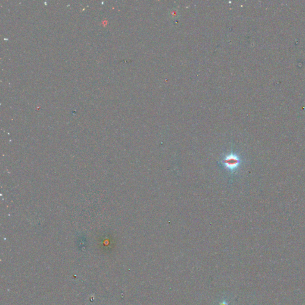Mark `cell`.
I'll return each instance as SVG.
<instances>
[{
    "label": "cell",
    "mask_w": 305,
    "mask_h": 305,
    "mask_svg": "<svg viewBox=\"0 0 305 305\" xmlns=\"http://www.w3.org/2000/svg\"><path fill=\"white\" fill-rule=\"evenodd\" d=\"M225 163L228 166V168L230 169H233L235 168L238 164V159L233 155L228 156L225 160Z\"/></svg>",
    "instance_id": "cell-1"
}]
</instances>
